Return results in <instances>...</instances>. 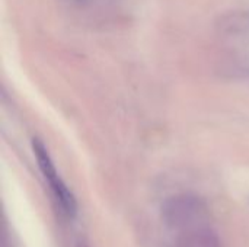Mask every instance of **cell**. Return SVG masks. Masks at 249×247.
I'll return each instance as SVG.
<instances>
[{"instance_id": "6da1fadb", "label": "cell", "mask_w": 249, "mask_h": 247, "mask_svg": "<svg viewBox=\"0 0 249 247\" xmlns=\"http://www.w3.org/2000/svg\"><path fill=\"white\" fill-rule=\"evenodd\" d=\"M32 151L35 154L38 167H39L42 176L45 178V181L48 182L54 197L60 202V207L63 208V211L67 215L74 217L76 211H77L76 198L71 194V191L66 186V183L61 181V178L58 176L57 169L54 166V162H53V159H51L45 144L39 138H34L32 140Z\"/></svg>"}, {"instance_id": "7a4b0ae2", "label": "cell", "mask_w": 249, "mask_h": 247, "mask_svg": "<svg viewBox=\"0 0 249 247\" xmlns=\"http://www.w3.org/2000/svg\"><path fill=\"white\" fill-rule=\"evenodd\" d=\"M204 211V204L193 195L172 197L162 205V217L172 229H184L193 224Z\"/></svg>"}, {"instance_id": "3957f363", "label": "cell", "mask_w": 249, "mask_h": 247, "mask_svg": "<svg viewBox=\"0 0 249 247\" xmlns=\"http://www.w3.org/2000/svg\"><path fill=\"white\" fill-rule=\"evenodd\" d=\"M80 1H82V0H80Z\"/></svg>"}]
</instances>
